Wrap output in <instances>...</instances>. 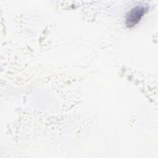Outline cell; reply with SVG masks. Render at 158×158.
I'll return each instance as SVG.
<instances>
[{"label": "cell", "mask_w": 158, "mask_h": 158, "mask_svg": "<svg viewBox=\"0 0 158 158\" xmlns=\"http://www.w3.org/2000/svg\"><path fill=\"white\" fill-rule=\"evenodd\" d=\"M147 6L138 4L131 8L125 16V24L128 27H132L137 24L147 10Z\"/></svg>", "instance_id": "obj_1"}]
</instances>
